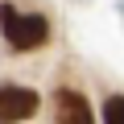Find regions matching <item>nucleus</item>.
Wrapping results in <instances>:
<instances>
[{
	"mask_svg": "<svg viewBox=\"0 0 124 124\" xmlns=\"http://www.w3.org/2000/svg\"><path fill=\"white\" fill-rule=\"evenodd\" d=\"M0 21H4V37H8L13 50H33V46H41L50 37V21L46 17H37V13L21 17L13 4H0Z\"/></svg>",
	"mask_w": 124,
	"mask_h": 124,
	"instance_id": "1",
	"label": "nucleus"
},
{
	"mask_svg": "<svg viewBox=\"0 0 124 124\" xmlns=\"http://www.w3.org/2000/svg\"><path fill=\"white\" fill-rule=\"evenodd\" d=\"M54 108H58V124H95L87 99H83L79 91H70V87H62V91H58Z\"/></svg>",
	"mask_w": 124,
	"mask_h": 124,
	"instance_id": "3",
	"label": "nucleus"
},
{
	"mask_svg": "<svg viewBox=\"0 0 124 124\" xmlns=\"http://www.w3.org/2000/svg\"><path fill=\"white\" fill-rule=\"evenodd\" d=\"M37 112V91L33 87H0V124H17Z\"/></svg>",
	"mask_w": 124,
	"mask_h": 124,
	"instance_id": "2",
	"label": "nucleus"
},
{
	"mask_svg": "<svg viewBox=\"0 0 124 124\" xmlns=\"http://www.w3.org/2000/svg\"><path fill=\"white\" fill-rule=\"evenodd\" d=\"M103 124H124V95H112L103 103Z\"/></svg>",
	"mask_w": 124,
	"mask_h": 124,
	"instance_id": "4",
	"label": "nucleus"
}]
</instances>
